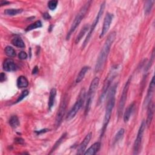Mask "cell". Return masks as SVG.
<instances>
[{
    "instance_id": "cell-1",
    "label": "cell",
    "mask_w": 155,
    "mask_h": 155,
    "mask_svg": "<svg viewBox=\"0 0 155 155\" xmlns=\"http://www.w3.org/2000/svg\"><path fill=\"white\" fill-rule=\"evenodd\" d=\"M116 36V33L115 31H112L108 35L105 41V43L103 45V47L102 48L99 53V54L98 56V58L96 61V64L95 65L96 72H99L103 68L107 59V57L110 51L111 47L115 40Z\"/></svg>"
},
{
    "instance_id": "cell-2",
    "label": "cell",
    "mask_w": 155,
    "mask_h": 155,
    "mask_svg": "<svg viewBox=\"0 0 155 155\" xmlns=\"http://www.w3.org/2000/svg\"><path fill=\"white\" fill-rule=\"evenodd\" d=\"M116 89H117V85L115 84L113 86H112V87L110 89V90L109 91V93L108 94V102H107V106L105 108V115H104L103 126L102 128L101 137H102L104 135V134L107 129V125L109 123L110 119L111 118V113H112L113 109V108L114 107V104H115L114 96L116 94Z\"/></svg>"
},
{
    "instance_id": "cell-3",
    "label": "cell",
    "mask_w": 155,
    "mask_h": 155,
    "mask_svg": "<svg viewBox=\"0 0 155 155\" xmlns=\"http://www.w3.org/2000/svg\"><path fill=\"white\" fill-rule=\"evenodd\" d=\"M91 1H87L82 7L80 9L79 13L77 14V15L76 16L71 25V27L67 35V36H66V39L68 40L69 39V38H70V36L71 35L74 31V30H76V28H77V27L79 25V24L81 23V22L82 21V20L83 19V18H84L85 15H86L87 12H88V8L91 5Z\"/></svg>"
},
{
    "instance_id": "cell-4",
    "label": "cell",
    "mask_w": 155,
    "mask_h": 155,
    "mask_svg": "<svg viewBox=\"0 0 155 155\" xmlns=\"http://www.w3.org/2000/svg\"><path fill=\"white\" fill-rule=\"evenodd\" d=\"M99 79L97 77H95L91 81L90 85L89 87V89L87 93V100H86V105H85V115H87L90 107H91V102L93 98V96L94 95L95 91L99 85Z\"/></svg>"
},
{
    "instance_id": "cell-5",
    "label": "cell",
    "mask_w": 155,
    "mask_h": 155,
    "mask_svg": "<svg viewBox=\"0 0 155 155\" xmlns=\"http://www.w3.org/2000/svg\"><path fill=\"white\" fill-rule=\"evenodd\" d=\"M85 91L84 89H83L81 90V91L78 96V100L76 101V102H75V104H74L73 107L71 108V110L68 113L67 117H66L67 120H71L75 116V115L77 114V113L79 111V110L82 107L84 101H85Z\"/></svg>"
},
{
    "instance_id": "cell-6",
    "label": "cell",
    "mask_w": 155,
    "mask_h": 155,
    "mask_svg": "<svg viewBox=\"0 0 155 155\" xmlns=\"http://www.w3.org/2000/svg\"><path fill=\"white\" fill-rule=\"evenodd\" d=\"M105 2H103L101 4V6H100V8L99 10V12L96 16V18L94 20L91 27L89 29V31L87 34V36L86 37V38L85 39L83 44H82V49H84L85 46L87 45V44L88 43L89 41H90V39L91 36V35L94 30V28H96V26L97 25L98 22H99V19L101 18V16H102V15L104 13V8H105Z\"/></svg>"
},
{
    "instance_id": "cell-7",
    "label": "cell",
    "mask_w": 155,
    "mask_h": 155,
    "mask_svg": "<svg viewBox=\"0 0 155 155\" xmlns=\"http://www.w3.org/2000/svg\"><path fill=\"white\" fill-rule=\"evenodd\" d=\"M131 77H130V78L126 82V83L124 85V87L123 88L122 94L120 96V98L119 101L118 108H117V114H118L119 117H120L122 115V114L123 113L124 108L125 102L127 100V93H128V91L129 89V86H130V84L131 82Z\"/></svg>"
},
{
    "instance_id": "cell-8",
    "label": "cell",
    "mask_w": 155,
    "mask_h": 155,
    "mask_svg": "<svg viewBox=\"0 0 155 155\" xmlns=\"http://www.w3.org/2000/svg\"><path fill=\"white\" fill-rule=\"evenodd\" d=\"M146 124L144 120H143L140 125V127L139 128L136 139L134 141V146H133V153L134 154H137L139 153L140 148V145L142 143V140L143 138V135L144 133V130L145 128Z\"/></svg>"
},
{
    "instance_id": "cell-9",
    "label": "cell",
    "mask_w": 155,
    "mask_h": 155,
    "mask_svg": "<svg viewBox=\"0 0 155 155\" xmlns=\"http://www.w3.org/2000/svg\"><path fill=\"white\" fill-rule=\"evenodd\" d=\"M68 104V100H67V97L66 96H65L61 103L59 108L57 114H56V127H58L60 124L62 122L63 117L65 115V111H66V108H67V106Z\"/></svg>"
},
{
    "instance_id": "cell-10",
    "label": "cell",
    "mask_w": 155,
    "mask_h": 155,
    "mask_svg": "<svg viewBox=\"0 0 155 155\" xmlns=\"http://www.w3.org/2000/svg\"><path fill=\"white\" fill-rule=\"evenodd\" d=\"M114 76L113 75V73H111L108 77L106 79L105 81L104 82V86H103V88H102V93H101V94L100 95V97L99 98V101H98V105L99 104H101V102H102L104 101V100L105 99V97H106V95H107V92L108 91V89H109V87H110V85H111V82H112L113 79H114Z\"/></svg>"
},
{
    "instance_id": "cell-11",
    "label": "cell",
    "mask_w": 155,
    "mask_h": 155,
    "mask_svg": "<svg viewBox=\"0 0 155 155\" xmlns=\"http://www.w3.org/2000/svg\"><path fill=\"white\" fill-rule=\"evenodd\" d=\"M113 18V15L110 13H107L105 16L104 20V22H103V26L102 28V31L101 33L99 35V38H103L105 35L107 33V31H108L111 23L112 22Z\"/></svg>"
},
{
    "instance_id": "cell-12",
    "label": "cell",
    "mask_w": 155,
    "mask_h": 155,
    "mask_svg": "<svg viewBox=\"0 0 155 155\" xmlns=\"http://www.w3.org/2000/svg\"><path fill=\"white\" fill-rule=\"evenodd\" d=\"M154 82H154V77L153 76V78L151 80V82L150 83V85H149L147 96H146L145 99L143 102V107H147L149 102L151 101V97H152V96H153V94L154 92Z\"/></svg>"
},
{
    "instance_id": "cell-13",
    "label": "cell",
    "mask_w": 155,
    "mask_h": 155,
    "mask_svg": "<svg viewBox=\"0 0 155 155\" xmlns=\"http://www.w3.org/2000/svg\"><path fill=\"white\" fill-rule=\"evenodd\" d=\"M91 137H92V134L91 133H89L88 134H87L86 135V136L84 137L82 142L79 144V145L78 147V151H77L78 154H84L88 143L90 142V141L91 139Z\"/></svg>"
},
{
    "instance_id": "cell-14",
    "label": "cell",
    "mask_w": 155,
    "mask_h": 155,
    "mask_svg": "<svg viewBox=\"0 0 155 155\" xmlns=\"http://www.w3.org/2000/svg\"><path fill=\"white\" fill-rule=\"evenodd\" d=\"M4 70L6 71H13L17 70L18 67L13 59L8 58L5 59L2 64Z\"/></svg>"
},
{
    "instance_id": "cell-15",
    "label": "cell",
    "mask_w": 155,
    "mask_h": 155,
    "mask_svg": "<svg viewBox=\"0 0 155 155\" xmlns=\"http://www.w3.org/2000/svg\"><path fill=\"white\" fill-rule=\"evenodd\" d=\"M147 120L145 122L146 125L149 127L151 125V123L152 122L153 116H154V103L153 101H150L149 104L147 105Z\"/></svg>"
},
{
    "instance_id": "cell-16",
    "label": "cell",
    "mask_w": 155,
    "mask_h": 155,
    "mask_svg": "<svg viewBox=\"0 0 155 155\" xmlns=\"http://www.w3.org/2000/svg\"><path fill=\"white\" fill-rule=\"evenodd\" d=\"M101 147V143L99 142H95L90 147H89L87 150H86L84 154L85 155H93L96 154V153L99 150Z\"/></svg>"
},
{
    "instance_id": "cell-17",
    "label": "cell",
    "mask_w": 155,
    "mask_h": 155,
    "mask_svg": "<svg viewBox=\"0 0 155 155\" xmlns=\"http://www.w3.org/2000/svg\"><path fill=\"white\" fill-rule=\"evenodd\" d=\"M134 106H135L134 102H133L127 108V109L124 113V120L125 122H127L128 120H129V119L133 111Z\"/></svg>"
},
{
    "instance_id": "cell-18",
    "label": "cell",
    "mask_w": 155,
    "mask_h": 155,
    "mask_svg": "<svg viewBox=\"0 0 155 155\" xmlns=\"http://www.w3.org/2000/svg\"><path fill=\"white\" fill-rule=\"evenodd\" d=\"M56 95V88H53L50 91V95H49V99H48V109L50 110L51 109V108L54 105Z\"/></svg>"
},
{
    "instance_id": "cell-19",
    "label": "cell",
    "mask_w": 155,
    "mask_h": 155,
    "mask_svg": "<svg viewBox=\"0 0 155 155\" xmlns=\"http://www.w3.org/2000/svg\"><path fill=\"white\" fill-rule=\"evenodd\" d=\"M17 86L19 88H25L28 85V81L27 79L24 76H20L17 79Z\"/></svg>"
},
{
    "instance_id": "cell-20",
    "label": "cell",
    "mask_w": 155,
    "mask_h": 155,
    "mask_svg": "<svg viewBox=\"0 0 155 155\" xmlns=\"http://www.w3.org/2000/svg\"><path fill=\"white\" fill-rule=\"evenodd\" d=\"M89 69H90V67H88V66H85V67L82 68V69L79 71L78 75L77 76L76 79V83H79L84 79L85 75L86 74L87 72L88 71Z\"/></svg>"
},
{
    "instance_id": "cell-21",
    "label": "cell",
    "mask_w": 155,
    "mask_h": 155,
    "mask_svg": "<svg viewBox=\"0 0 155 155\" xmlns=\"http://www.w3.org/2000/svg\"><path fill=\"white\" fill-rule=\"evenodd\" d=\"M12 44L13 45H15V47H18V48H24L25 47L23 40L21 38H19V37L14 38L12 40Z\"/></svg>"
},
{
    "instance_id": "cell-22",
    "label": "cell",
    "mask_w": 155,
    "mask_h": 155,
    "mask_svg": "<svg viewBox=\"0 0 155 155\" xmlns=\"http://www.w3.org/2000/svg\"><path fill=\"white\" fill-rule=\"evenodd\" d=\"M89 29V25H84L82 28L81 30V31H79V34L78 35L76 39H75V43L76 44H78L80 41L81 39L82 38V37L84 36V35L85 34V33L87 31V30Z\"/></svg>"
},
{
    "instance_id": "cell-23",
    "label": "cell",
    "mask_w": 155,
    "mask_h": 155,
    "mask_svg": "<svg viewBox=\"0 0 155 155\" xmlns=\"http://www.w3.org/2000/svg\"><path fill=\"white\" fill-rule=\"evenodd\" d=\"M8 123L11 127L13 128H16L19 125V120L17 116L13 115L8 120Z\"/></svg>"
},
{
    "instance_id": "cell-24",
    "label": "cell",
    "mask_w": 155,
    "mask_h": 155,
    "mask_svg": "<svg viewBox=\"0 0 155 155\" xmlns=\"http://www.w3.org/2000/svg\"><path fill=\"white\" fill-rule=\"evenodd\" d=\"M23 10L21 8H9V9H6L4 11V13L6 15H9V16H14L17 14L21 13L22 12Z\"/></svg>"
},
{
    "instance_id": "cell-25",
    "label": "cell",
    "mask_w": 155,
    "mask_h": 155,
    "mask_svg": "<svg viewBox=\"0 0 155 155\" xmlns=\"http://www.w3.org/2000/svg\"><path fill=\"white\" fill-rule=\"evenodd\" d=\"M42 22L41 21H36V22L30 24L26 28H25V31H31L33 29L37 28H40L42 27Z\"/></svg>"
},
{
    "instance_id": "cell-26",
    "label": "cell",
    "mask_w": 155,
    "mask_h": 155,
    "mask_svg": "<svg viewBox=\"0 0 155 155\" xmlns=\"http://www.w3.org/2000/svg\"><path fill=\"white\" fill-rule=\"evenodd\" d=\"M153 3L154 1H147L145 2L144 5V11L146 15H148L150 13L153 5Z\"/></svg>"
},
{
    "instance_id": "cell-27",
    "label": "cell",
    "mask_w": 155,
    "mask_h": 155,
    "mask_svg": "<svg viewBox=\"0 0 155 155\" xmlns=\"http://www.w3.org/2000/svg\"><path fill=\"white\" fill-rule=\"evenodd\" d=\"M5 53L7 56L10 58H13L16 56V51L14 48L10 46H7L4 49Z\"/></svg>"
},
{
    "instance_id": "cell-28",
    "label": "cell",
    "mask_w": 155,
    "mask_h": 155,
    "mask_svg": "<svg viewBox=\"0 0 155 155\" xmlns=\"http://www.w3.org/2000/svg\"><path fill=\"white\" fill-rule=\"evenodd\" d=\"M66 135H67V133H64V134L59 137V139L57 140V141L55 142L54 145H53V148L51 149L50 153H51L52 152H53L58 147H59V146L61 145V143L62 142V141L64 140V139L65 137H66Z\"/></svg>"
},
{
    "instance_id": "cell-29",
    "label": "cell",
    "mask_w": 155,
    "mask_h": 155,
    "mask_svg": "<svg viewBox=\"0 0 155 155\" xmlns=\"http://www.w3.org/2000/svg\"><path fill=\"white\" fill-rule=\"evenodd\" d=\"M125 130L124 128H120L119 130V131L117 132V133L116 134V135L114 136V139H113V143H117L124 136Z\"/></svg>"
},
{
    "instance_id": "cell-30",
    "label": "cell",
    "mask_w": 155,
    "mask_h": 155,
    "mask_svg": "<svg viewBox=\"0 0 155 155\" xmlns=\"http://www.w3.org/2000/svg\"><path fill=\"white\" fill-rule=\"evenodd\" d=\"M58 4V1L56 0H51L50 1L48 2V7L51 10H54L56 9L57 7Z\"/></svg>"
},
{
    "instance_id": "cell-31",
    "label": "cell",
    "mask_w": 155,
    "mask_h": 155,
    "mask_svg": "<svg viewBox=\"0 0 155 155\" xmlns=\"http://www.w3.org/2000/svg\"><path fill=\"white\" fill-rule=\"evenodd\" d=\"M28 93H29V92H28V91L27 90H25L23 91L22 92V93L20 94V96L18 97V98L17 99V100L16 101V102H15V104L18 103V102H19L20 101H21L24 98H25V97L28 94Z\"/></svg>"
},
{
    "instance_id": "cell-32",
    "label": "cell",
    "mask_w": 155,
    "mask_h": 155,
    "mask_svg": "<svg viewBox=\"0 0 155 155\" xmlns=\"http://www.w3.org/2000/svg\"><path fill=\"white\" fill-rule=\"evenodd\" d=\"M27 58V54L25 51H21L19 53V58L20 59H25Z\"/></svg>"
},
{
    "instance_id": "cell-33",
    "label": "cell",
    "mask_w": 155,
    "mask_h": 155,
    "mask_svg": "<svg viewBox=\"0 0 155 155\" xmlns=\"http://www.w3.org/2000/svg\"><path fill=\"white\" fill-rule=\"evenodd\" d=\"M15 141L16 143H18V144H23L24 143V140L22 138H20V137L16 138L15 139Z\"/></svg>"
},
{
    "instance_id": "cell-34",
    "label": "cell",
    "mask_w": 155,
    "mask_h": 155,
    "mask_svg": "<svg viewBox=\"0 0 155 155\" xmlns=\"http://www.w3.org/2000/svg\"><path fill=\"white\" fill-rule=\"evenodd\" d=\"M6 79V75L5 73H1V75H0V81L1 82H4L5 80Z\"/></svg>"
},
{
    "instance_id": "cell-35",
    "label": "cell",
    "mask_w": 155,
    "mask_h": 155,
    "mask_svg": "<svg viewBox=\"0 0 155 155\" xmlns=\"http://www.w3.org/2000/svg\"><path fill=\"white\" fill-rule=\"evenodd\" d=\"M49 130L48 129H47V128H45V129H42V130H38V131H35V133L37 134H42V133H45L47 131H48Z\"/></svg>"
},
{
    "instance_id": "cell-36",
    "label": "cell",
    "mask_w": 155,
    "mask_h": 155,
    "mask_svg": "<svg viewBox=\"0 0 155 155\" xmlns=\"http://www.w3.org/2000/svg\"><path fill=\"white\" fill-rule=\"evenodd\" d=\"M43 17H44L45 19H49L51 18V16H50V15H49L48 13H47V12H45V13H44L43 14Z\"/></svg>"
},
{
    "instance_id": "cell-37",
    "label": "cell",
    "mask_w": 155,
    "mask_h": 155,
    "mask_svg": "<svg viewBox=\"0 0 155 155\" xmlns=\"http://www.w3.org/2000/svg\"><path fill=\"white\" fill-rule=\"evenodd\" d=\"M38 72V68L37 66H35L32 71V74H36Z\"/></svg>"
},
{
    "instance_id": "cell-38",
    "label": "cell",
    "mask_w": 155,
    "mask_h": 155,
    "mask_svg": "<svg viewBox=\"0 0 155 155\" xmlns=\"http://www.w3.org/2000/svg\"><path fill=\"white\" fill-rule=\"evenodd\" d=\"M10 2H8V1H1V5H6V4H9Z\"/></svg>"
}]
</instances>
